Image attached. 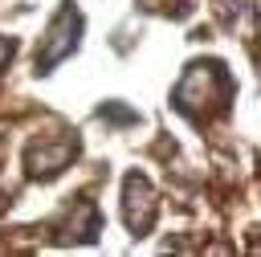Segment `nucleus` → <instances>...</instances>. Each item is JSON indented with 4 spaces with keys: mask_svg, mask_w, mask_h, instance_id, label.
I'll list each match as a JSON object with an SVG mask.
<instances>
[{
    "mask_svg": "<svg viewBox=\"0 0 261 257\" xmlns=\"http://www.w3.org/2000/svg\"><path fill=\"white\" fill-rule=\"evenodd\" d=\"M232 73L216 61V57H204V61H192L184 69V78L175 82L171 90V106L179 114H188L192 122H204V118H216L228 110L232 102Z\"/></svg>",
    "mask_w": 261,
    "mask_h": 257,
    "instance_id": "obj_1",
    "label": "nucleus"
},
{
    "mask_svg": "<svg viewBox=\"0 0 261 257\" xmlns=\"http://www.w3.org/2000/svg\"><path fill=\"white\" fill-rule=\"evenodd\" d=\"M77 37H82V12L73 8V0H65L61 12L49 20L41 45H37V73H49L57 61H65L77 49Z\"/></svg>",
    "mask_w": 261,
    "mask_h": 257,
    "instance_id": "obj_2",
    "label": "nucleus"
},
{
    "mask_svg": "<svg viewBox=\"0 0 261 257\" xmlns=\"http://www.w3.org/2000/svg\"><path fill=\"white\" fill-rule=\"evenodd\" d=\"M77 155V135L57 131V135H37L24 147V167L33 179H53L57 171L69 167V159Z\"/></svg>",
    "mask_w": 261,
    "mask_h": 257,
    "instance_id": "obj_3",
    "label": "nucleus"
},
{
    "mask_svg": "<svg viewBox=\"0 0 261 257\" xmlns=\"http://www.w3.org/2000/svg\"><path fill=\"white\" fill-rule=\"evenodd\" d=\"M155 212H159V200H155V188L147 175L130 171L122 179V220L135 237H143L151 224H155Z\"/></svg>",
    "mask_w": 261,
    "mask_h": 257,
    "instance_id": "obj_4",
    "label": "nucleus"
},
{
    "mask_svg": "<svg viewBox=\"0 0 261 257\" xmlns=\"http://www.w3.org/2000/svg\"><path fill=\"white\" fill-rule=\"evenodd\" d=\"M102 233V216L94 208V200H73V208L65 212V220L57 224V241H94Z\"/></svg>",
    "mask_w": 261,
    "mask_h": 257,
    "instance_id": "obj_5",
    "label": "nucleus"
}]
</instances>
